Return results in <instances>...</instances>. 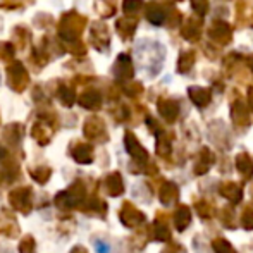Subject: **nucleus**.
<instances>
[{"label":"nucleus","mask_w":253,"mask_h":253,"mask_svg":"<svg viewBox=\"0 0 253 253\" xmlns=\"http://www.w3.org/2000/svg\"><path fill=\"white\" fill-rule=\"evenodd\" d=\"M0 184H2V174H0Z\"/></svg>","instance_id":"obj_9"},{"label":"nucleus","mask_w":253,"mask_h":253,"mask_svg":"<svg viewBox=\"0 0 253 253\" xmlns=\"http://www.w3.org/2000/svg\"><path fill=\"white\" fill-rule=\"evenodd\" d=\"M71 253H86V250H84L83 247H74L73 250H71Z\"/></svg>","instance_id":"obj_7"},{"label":"nucleus","mask_w":253,"mask_h":253,"mask_svg":"<svg viewBox=\"0 0 253 253\" xmlns=\"http://www.w3.org/2000/svg\"><path fill=\"white\" fill-rule=\"evenodd\" d=\"M2 157H3V150L0 148V159H2Z\"/></svg>","instance_id":"obj_8"},{"label":"nucleus","mask_w":253,"mask_h":253,"mask_svg":"<svg viewBox=\"0 0 253 253\" xmlns=\"http://www.w3.org/2000/svg\"><path fill=\"white\" fill-rule=\"evenodd\" d=\"M30 174H31V177H33V179L37 181V183L45 184L48 179H50L52 170L48 169V167H35V169L30 170Z\"/></svg>","instance_id":"obj_3"},{"label":"nucleus","mask_w":253,"mask_h":253,"mask_svg":"<svg viewBox=\"0 0 253 253\" xmlns=\"http://www.w3.org/2000/svg\"><path fill=\"white\" fill-rule=\"evenodd\" d=\"M73 159L76 160V162H80V164H88V162H91V148L88 147H84V145H81V147H76L73 150Z\"/></svg>","instance_id":"obj_2"},{"label":"nucleus","mask_w":253,"mask_h":253,"mask_svg":"<svg viewBox=\"0 0 253 253\" xmlns=\"http://www.w3.org/2000/svg\"><path fill=\"white\" fill-rule=\"evenodd\" d=\"M3 174L9 181L16 179L19 176V169H17V164H3Z\"/></svg>","instance_id":"obj_5"},{"label":"nucleus","mask_w":253,"mask_h":253,"mask_svg":"<svg viewBox=\"0 0 253 253\" xmlns=\"http://www.w3.org/2000/svg\"><path fill=\"white\" fill-rule=\"evenodd\" d=\"M10 207L21 213H30L31 212V188L21 186L10 191L9 195Z\"/></svg>","instance_id":"obj_1"},{"label":"nucleus","mask_w":253,"mask_h":253,"mask_svg":"<svg viewBox=\"0 0 253 253\" xmlns=\"http://www.w3.org/2000/svg\"><path fill=\"white\" fill-rule=\"evenodd\" d=\"M109 190H110V193H119V191L123 190V186H121L119 176L110 177V179H109Z\"/></svg>","instance_id":"obj_6"},{"label":"nucleus","mask_w":253,"mask_h":253,"mask_svg":"<svg viewBox=\"0 0 253 253\" xmlns=\"http://www.w3.org/2000/svg\"><path fill=\"white\" fill-rule=\"evenodd\" d=\"M19 253H37L35 250V240L31 236H26L19 243Z\"/></svg>","instance_id":"obj_4"}]
</instances>
